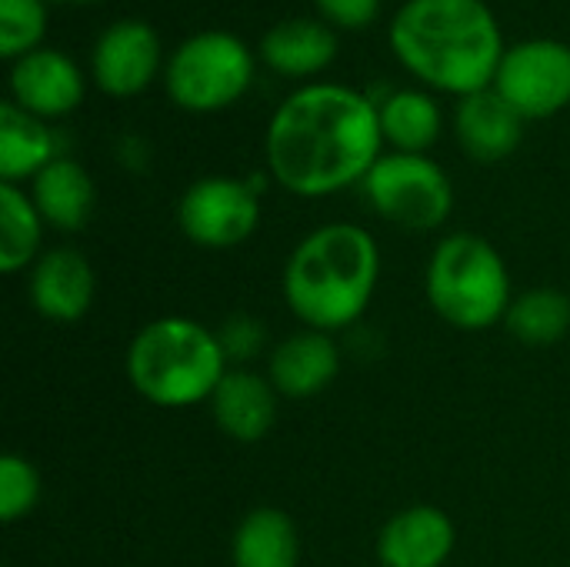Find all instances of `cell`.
Listing matches in <instances>:
<instances>
[{
  "mask_svg": "<svg viewBox=\"0 0 570 567\" xmlns=\"http://www.w3.org/2000/svg\"><path fill=\"white\" fill-rule=\"evenodd\" d=\"M381 154L384 134L374 97L334 80L291 90L264 130L267 170L297 197H331L361 184Z\"/></svg>",
  "mask_w": 570,
  "mask_h": 567,
  "instance_id": "1",
  "label": "cell"
},
{
  "mask_svg": "<svg viewBox=\"0 0 570 567\" xmlns=\"http://www.w3.org/2000/svg\"><path fill=\"white\" fill-rule=\"evenodd\" d=\"M387 43L404 70L454 97L488 90L508 50L484 0H404L387 23Z\"/></svg>",
  "mask_w": 570,
  "mask_h": 567,
  "instance_id": "2",
  "label": "cell"
},
{
  "mask_svg": "<svg viewBox=\"0 0 570 567\" xmlns=\"http://www.w3.org/2000/svg\"><path fill=\"white\" fill-rule=\"evenodd\" d=\"M381 281V251L361 224L334 221L314 227L291 251L281 291L287 311L311 331L337 334L357 324Z\"/></svg>",
  "mask_w": 570,
  "mask_h": 567,
  "instance_id": "3",
  "label": "cell"
},
{
  "mask_svg": "<svg viewBox=\"0 0 570 567\" xmlns=\"http://www.w3.org/2000/svg\"><path fill=\"white\" fill-rule=\"evenodd\" d=\"M130 388L167 411L207 404L230 371L217 331L194 317H157L144 324L124 358Z\"/></svg>",
  "mask_w": 570,
  "mask_h": 567,
  "instance_id": "4",
  "label": "cell"
},
{
  "mask_svg": "<svg viewBox=\"0 0 570 567\" xmlns=\"http://www.w3.org/2000/svg\"><path fill=\"white\" fill-rule=\"evenodd\" d=\"M428 301L458 331H488L508 317L514 301L501 251L481 234H448L428 261Z\"/></svg>",
  "mask_w": 570,
  "mask_h": 567,
  "instance_id": "5",
  "label": "cell"
},
{
  "mask_svg": "<svg viewBox=\"0 0 570 567\" xmlns=\"http://www.w3.org/2000/svg\"><path fill=\"white\" fill-rule=\"evenodd\" d=\"M254 80V53L230 30H200L174 47L164 63L167 97L190 114L237 104Z\"/></svg>",
  "mask_w": 570,
  "mask_h": 567,
  "instance_id": "6",
  "label": "cell"
},
{
  "mask_svg": "<svg viewBox=\"0 0 570 567\" xmlns=\"http://www.w3.org/2000/svg\"><path fill=\"white\" fill-rule=\"evenodd\" d=\"M361 190L374 214L404 231H438L454 211V184L428 154H381Z\"/></svg>",
  "mask_w": 570,
  "mask_h": 567,
  "instance_id": "7",
  "label": "cell"
},
{
  "mask_svg": "<svg viewBox=\"0 0 570 567\" xmlns=\"http://www.w3.org/2000/svg\"><path fill=\"white\" fill-rule=\"evenodd\" d=\"M524 120H544L570 107V47L554 37L518 40L504 50L491 84Z\"/></svg>",
  "mask_w": 570,
  "mask_h": 567,
  "instance_id": "8",
  "label": "cell"
},
{
  "mask_svg": "<svg viewBox=\"0 0 570 567\" xmlns=\"http://www.w3.org/2000/svg\"><path fill=\"white\" fill-rule=\"evenodd\" d=\"M184 237L204 251H230L261 224V190L240 177H200L177 201Z\"/></svg>",
  "mask_w": 570,
  "mask_h": 567,
  "instance_id": "9",
  "label": "cell"
},
{
  "mask_svg": "<svg viewBox=\"0 0 570 567\" xmlns=\"http://www.w3.org/2000/svg\"><path fill=\"white\" fill-rule=\"evenodd\" d=\"M160 70V37L147 20L124 17L107 23L90 50L94 84L110 97H134L154 84Z\"/></svg>",
  "mask_w": 570,
  "mask_h": 567,
  "instance_id": "10",
  "label": "cell"
},
{
  "mask_svg": "<svg viewBox=\"0 0 570 567\" xmlns=\"http://www.w3.org/2000/svg\"><path fill=\"white\" fill-rule=\"evenodd\" d=\"M10 100L33 117L57 120L83 104V74L80 67L53 47H37L10 63Z\"/></svg>",
  "mask_w": 570,
  "mask_h": 567,
  "instance_id": "11",
  "label": "cell"
},
{
  "mask_svg": "<svg viewBox=\"0 0 570 567\" xmlns=\"http://www.w3.org/2000/svg\"><path fill=\"white\" fill-rule=\"evenodd\" d=\"M30 304L40 317L53 324L80 321L97 294V277L90 261L77 247H50L30 267Z\"/></svg>",
  "mask_w": 570,
  "mask_h": 567,
  "instance_id": "12",
  "label": "cell"
},
{
  "mask_svg": "<svg viewBox=\"0 0 570 567\" xmlns=\"http://www.w3.org/2000/svg\"><path fill=\"white\" fill-rule=\"evenodd\" d=\"M454 545L458 528L448 511L434 505H411L381 528L377 561L381 567H444Z\"/></svg>",
  "mask_w": 570,
  "mask_h": 567,
  "instance_id": "13",
  "label": "cell"
},
{
  "mask_svg": "<svg viewBox=\"0 0 570 567\" xmlns=\"http://www.w3.org/2000/svg\"><path fill=\"white\" fill-rule=\"evenodd\" d=\"M337 374H341V348L334 334L311 331V328L274 344L267 358L271 384L277 388L281 398H291V401L317 398L321 391L334 384Z\"/></svg>",
  "mask_w": 570,
  "mask_h": 567,
  "instance_id": "14",
  "label": "cell"
},
{
  "mask_svg": "<svg viewBox=\"0 0 570 567\" xmlns=\"http://www.w3.org/2000/svg\"><path fill=\"white\" fill-rule=\"evenodd\" d=\"M277 398L281 394L267 374H257L250 368H230L207 404L224 438L237 444H257L274 431Z\"/></svg>",
  "mask_w": 570,
  "mask_h": 567,
  "instance_id": "15",
  "label": "cell"
},
{
  "mask_svg": "<svg viewBox=\"0 0 570 567\" xmlns=\"http://www.w3.org/2000/svg\"><path fill=\"white\" fill-rule=\"evenodd\" d=\"M454 130L471 160L498 164L518 150L524 137V117L494 87H488L458 100Z\"/></svg>",
  "mask_w": 570,
  "mask_h": 567,
  "instance_id": "16",
  "label": "cell"
},
{
  "mask_svg": "<svg viewBox=\"0 0 570 567\" xmlns=\"http://www.w3.org/2000/svg\"><path fill=\"white\" fill-rule=\"evenodd\" d=\"M337 57V33L327 20L314 17H287L264 30L261 60L281 77H314Z\"/></svg>",
  "mask_w": 570,
  "mask_h": 567,
  "instance_id": "17",
  "label": "cell"
},
{
  "mask_svg": "<svg viewBox=\"0 0 570 567\" xmlns=\"http://www.w3.org/2000/svg\"><path fill=\"white\" fill-rule=\"evenodd\" d=\"M30 201L37 204L47 227L73 234L87 227L97 204V190L90 174L73 157L60 154L30 180Z\"/></svg>",
  "mask_w": 570,
  "mask_h": 567,
  "instance_id": "18",
  "label": "cell"
},
{
  "mask_svg": "<svg viewBox=\"0 0 570 567\" xmlns=\"http://www.w3.org/2000/svg\"><path fill=\"white\" fill-rule=\"evenodd\" d=\"M57 134L43 117L27 114L13 100L0 107V184H27L57 160Z\"/></svg>",
  "mask_w": 570,
  "mask_h": 567,
  "instance_id": "19",
  "label": "cell"
},
{
  "mask_svg": "<svg viewBox=\"0 0 570 567\" xmlns=\"http://www.w3.org/2000/svg\"><path fill=\"white\" fill-rule=\"evenodd\" d=\"M301 538L297 525L281 508H254L244 515L230 538L234 567H297Z\"/></svg>",
  "mask_w": 570,
  "mask_h": 567,
  "instance_id": "20",
  "label": "cell"
},
{
  "mask_svg": "<svg viewBox=\"0 0 570 567\" xmlns=\"http://www.w3.org/2000/svg\"><path fill=\"white\" fill-rule=\"evenodd\" d=\"M381 117L384 144H391L401 154H428L444 127L441 107L428 90L417 87H397L387 90V97L374 100Z\"/></svg>",
  "mask_w": 570,
  "mask_h": 567,
  "instance_id": "21",
  "label": "cell"
},
{
  "mask_svg": "<svg viewBox=\"0 0 570 567\" xmlns=\"http://www.w3.org/2000/svg\"><path fill=\"white\" fill-rule=\"evenodd\" d=\"M43 217L20 184H0V271L20 274L43 254Z\"/></svg>",
  "mask_w": 570,
  "mask_h": 567,
  "instance_id": "22",
  "label": "cell"
},
{
  "mask_svg": "<svg viewBox=\"0 0 570 567\" xmlns=\"http://www.w3.org/2000/svg\"><path fill=\"white\" fill-rule=\"evenodd\" d=\"M504 324L521 344H558L570 331V297L558 287H531L511 301Z\"/></svg>",
  "mask_w": 570,
  "mask_h": 567,
  "instance_id": "23",
  "label": "cell"
},
{
  "mask_svg": "<svg viewBox=\"0 0 570 567\" xmlns=\"http://www.w3.org/2000/svg\"><path fill=\"white\" fill-rule=\"evenodd\" d=\"M47 33L43 0H0V57L10 63L40 47Z\"/></svg>",
  "mask_w": 570,
  "mask_h": 567,
  "instance_id": "24",
  "label": "cell"
},
{
  "mask_svg": "<svg viewBox=\"0 0 570 567\" xmlns=\"http://www.w3.org/2000/svg\"><path fill=\"white\" fill-rule=\"evenodd\" d=\"M40 475L23 454L0 458V521L17 525L33 515L40 501Z\"/></svg>",
  "mask_w": 570,
  "mask_h": 567,
  "instance_id": "25",
  "label": "cell"
},
{
  "mask_svg": "<svg viewBox=\"0 0 570 567\" xmlns=\"http://www.w3.org/2000/svg\"><path fill=\"white\" fill-rule=\"evenodd\" d=\"M217 338H220V348H224L230 368H237V361L244 364V361L257 358V351L264 348V338L267 334H264V324L257 317L234 314V317L224 321V328L217 331Z\"/></svg>",
  "mask_w": 570,
  "mask_h": 567,
  "instance_id": "26",
  "label": "cell"
},
{
  "mask_svg": "<svg viewBox=\"0 0 570 567\" xmlns=\"http://www.w3.org/2000/svg\"><path fill=\"white\" fill-rule=\"evenodd\" d=\"M321 17L327 23H337V27H347V30H361L367 27L377 10H381V0H314Z\"/></svg>",
  "mask_w": 570,
  "mask_h": 567,
  "instance_id": "27",
  "label": "cell"
},
{
  "mask_svg": "<svg viewBox=\"0 0 570 567\" xmlns=\"http://www.w3.org/2000/svg\"><path fill=\"white\" fill-rule=\"evenodd\" d=\"M67 3H94V0H67Z\"/></svg>",
  "mask_w": 570,
  "mask_h": 567,
  "instance_id": "28",
  "label": "cell"
}]
</instances>
